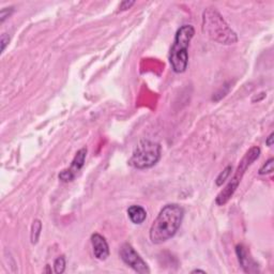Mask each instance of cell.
Instances as JSON below:
<instances>
[{"label":"cell","mask_w":274,"mask_h":274,"mask_svg":"<svg viewBox=\"0 0 274 274\" xmlns=\"http://www.w3.org/2000/svg\"><path fill=\"white\" fill-rule=\"evenodd\" d=\"M184 218V210L177 203L163 207L151 225L149 237L153 244H162L178 232Z\"/></svg>","instance_id":"1"},{"label":"cell","mask_w":274,"mask_h":274,"mask_svg":"<svg viewBox=\"0 0 274 274\" xmlns=\"http://www.w3.org/2000/svg\"><path fill=\"white\" fill-rule=\"evenodd\" d=\"M201 28L205 36L219 44L232 45L238 41L237 34L214 8H208L203 11Z\"/></svg>","instance_id":"2"},{"label":"cell","mask_w":274,"mask_h":274,"mask_svg":"<svg viewBox=\"0 0 274 274\" xmlns=\"http://www.w3.org/2000/svg\"><path fill=\"white\" fill-rule=\"evenodd\" d=\"M195 35V29L192 25H183L177 30L173 46L169 53V62L174 72L183 73L189 62L190 43Z\"/></svg>","instance_id":"3"},{"label":"cell","mask_w":274,"mask_h":274,"mask_svg":"<svg viewBox=\"0 0 274 274\" xmlns=\"http://www.w3.org/2000/svg\"><path fill=\"white\" fill-rule=\"evenodd\" d=\"M161 153L162 147L159 143L142 139L128 160V165L137 169L151 168L160 161Z\"/></svg>","instance_id":"4"},{"label":"cell","mask_w":274,"mask_h":274,"mask_svg":"<svg viewBox=\"0 0 274 274\" xmlns=\"http://www.w3.org/2000/svg\"><path fill=\"white\" fill-rule=\"evenodd\" d=\"M259 155H260V149L258 147L251 148L249 151L245 153L243 159L241 160V162L238 166L237 170H236L232 180H230L228 182V184L218 194L216 198V202L218 206H224L225 203L233 197L235 192L238 189L241 180L243 178L246 169L250 167L252 163L255 162V161L259 158Z\"/></svg>","instance_id":"5"},{"label":"cell","mask_w":274,"mask_h":274,"mask_svg":"<svg viewBox=\"0 0 274 274\" xmlns=\"http://www.w3.org/2000/svg\"><path fill=\"white\" fill-rule=\"evenodd\" d=\"M119 255L121 259L126 265L131 267L134 271L141 274H149L150 269L148 265L145 261L137 252L134 250L133 246L130 243L122 244L119 251Z\"/></svg>","instance_id":"6"},{"label":"cell","mask_w":274,"mask_h":274,"mask_svg":"<svg viewBox=\"0 0 274 274\" xmlns=\"http://www.w3.org/2000/svg\"><path fill=\"white\" fill-rule=\"evenodd\" d=\"M87 152H88L87 148L79 149L76 154H75L70 167L63 169L62 171H60V174L58 175L59 180H61L62 182L73 181L75 179V177H76V175L78 174V171L84 167L85 160L86 157H87Z\"/></svg>","instance_id":"7"},{"label":"cell","mask_w":274,"mask_h":274,"mask_svg":"<svg viewBox=\"0 0 274 274\" xmlns=\"http://www.w3.org/2000/svg\"><path fill=\"white\" fill-rule=\"evenodd\" d=\"M91 244H92L93 254L96 259L105 260L110 256V248L107 241L100 234H93L91 236Z\"/></svg>","instance_id":"8"},{"label":"cell","mask_w":274,"mask_h":274,"mask_svg":"<svg viewBox=\"0 0 274 274\" xmlns=\"http://www.w3.org/2000/svg\"><path fill=\"white\" fill-rule=\"evenodd\" d=\"M236 253H237L238 259L241 267L243 268V270L248 273H252V272H257V265L256 262L249 257L248 252L244 249V246L242 244L237 245L236 248Z\"/></svg>","instance_id":"9"},{"label":"cell","mask_w":274,"mask_h":274,"mask_svg":"<svg viewBox=\"0 0 274 274\" xmlns=\"http://www.w3.org/2000/svg\"><path fill=\"white\" fill-rule=\"evenodd\" d=\"M128 216L130 218L132 223L141 225L147 219V211L142 206L133 205L128 209Z\"/></svg>","instance_id":"10"},{"label":"cell","mask_w":274,"mask_h":274,"mask_svg":"<svg viewBox=\"0 0 274 274\" xmlns=\"http://www.w3.org/2000/svg\"><path fill=\"white\" fill-rule=\"evenodd\" d=\"M41 230H42V223L40 219H35L34 223H32L31 226V234H30V238H31V243L32 244H37V241H39L40 235H41Z\"/></svg>","instance_id":"11"},{"label":"cell","mask_w":274,"mask_h":274,"mask_svg":"<svg viewBox=\"0 0 274 274\" xmlns=\"http://www.w3.org/2000/svg\"><path fill=\"white\" fill-rule=\"evenodd\" d=\"M54 269H55V272L57 274H62L66 271V258H64L63 255L59 256L55 262H54Z\"/></svg>","instance_id":"12"},{"label":"cell","mask_w":274,"mask_h":274,"mask_svg":"<svg viewBox=\"0 0 274 274\" xmlns=\"http://www.w3.org/2000/svg\"><path fill=\"white\" fill-rule=\"evenodd\" d=\"M232 170H233V167L229 165V166H227V167L222 171L221 174H219V175L218 176V178H217V180H216V183H217L218 186L223 185L224 182L227 180V178L229 177L230 173H232Z\"/></svg>","instance_id":"13"},{"label":"cell","mask_w":274,"mask_h":274,"mask_svg":"<svg viewBox=\"0 0 274 274\" xmlns=\"http://www.w3.org/2000/svg\"><path fill=\"white\" fill-rule=\"evenodd\" d=\"M273 165H274V159L271 158L267 161V162L261 166L259 169V175H268L271 174L273 171Z\"/></svg>","instance_id":"14"},{"label":"cell","mask_w":274,"mask_h":274,"mask_svg":"<svg viewBox=\"0 0 274 274\" xmlns=\"http://www.w3.org/2000/svg\"><path fill=\"white\" fill-rule=\"evenodd\" d=\"M13 11H14V9L12 7L3 8L1 10V12H0V21H1V23H3V21L7 19L9 16H11V14L13 13Z\"/></svg>","instance_id":"15"},{"label":"cell","mask_w":274,"mask_h":274,"mask_svg":"<svg viewBox=\"0 0 274 274\" xmlns=\"http://www.w3.org/2000/svg\"><path fill=\"white\" fill-rule=\"evenodd\" d=\"M9 41H10V37L7 34H3L1 36V53L4 52L5 47L9 44Z\"/></svg>","instance_id":"16"},{"label":"cell","mask_w":274,"mask_h":274,"mask_svg":"<svg viewBox=\"0 0 274 274\" xmlns=\"http://www.w3.org/2000/svg\"><path fill=\"white\" fill-rule=\"evenodd\" d=\"M134 3H135V1H128V0H127V1H122V2L120 3L119 9H120L121 11L128 10V9H130Z\"/></svg>","instance_id":"17"},{"label":"cell","mask_w":274,"mask_h":274,"mask_svg":"<svg viewBox=\"0 0 274 274\" xmlns=\"http://www.w3.org/2000/svg\"><path fill=\"white\" fill-rule=\"evenodd\" d=\"M273 136H274V134L271 133L270 135H269V137H268V138L266 139V145H267L268 147H271L272 145H273V138H274Z\"/></svg>","instance_id":"18"},{"label":"cell","mask_w":274,"mask_h":274,"mask_svg":"<svg viewBox=\"0 0 274 274\" xmlns=\"http://www.w3.org/2000/svg\"><path fill=\"white\" fill-rule=\"evenodd\" d=\"M192 273H206V271L201 270V269H195V270L192 271Z\"/></svg>","instance_id":"19"}]
</instances>
